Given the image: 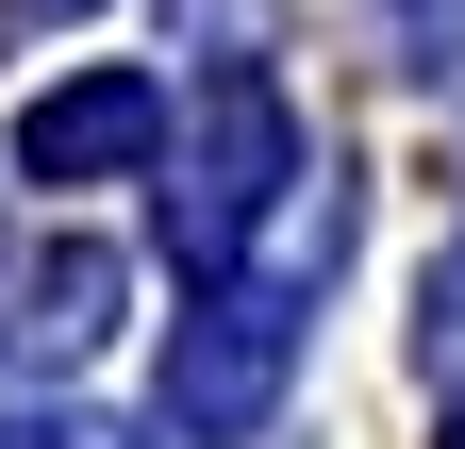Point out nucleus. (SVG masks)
I'll return each mask as SVG.
<instances>
[{
    "instance_id": "obj_1",
    "label": "nucleus",
    "mask_w": 465,
    "mask_h": 449,
    "mask_svg": "<svg viewBox=\"0 0 465 449\" xmlns=\"http://www.w3.org/2000/svg\"><path fill=\"white\" fill-rule=\"evenodd\" d=\"M282 366H300V300H282L266 266H250V284L216 266V300L183 316V350H166V433H183V449H250L282 416Z\"/></svg>"
},
{
    "instance_id": "obj_2",
    "label": "nucleus",
    "mask_w": 465,
    "mask_h": 449,
    "mask_svg": "<svg viewBox=\"0 0 465 449\" xmlns=\"http://www.w3.org/2000/svg\"><path fill=\"white\" fill-rule=\"evenodd\" d=\"M282 166H300V117H282V84H266V67H232V84H216V117H200V150H183V184H166V250H183L200 284L250 250V216L282 200Z\"/></svg>"
},
{
    "instance_id": "obj_3",
    "label": "nucleus",
    "mask_w": 465,
    "mask_h": 449,
    "mask_svg": "<svg viewBox=\"0 0 465 449\" xmlns=\"http://www.w3.org/2000/svg\"><path fill=\"white\" fill-rule=\"evenodd\" d=\"M150 150H166V84H150V67L50 84L34 117H17V166H34V184H134Z\"/></svg>"
},
{
    "instance_id": "obj_4",
    "label": "nucleus",
    "mask_w": 465,
    "mask_h": 449,
    "mask_svg": "<svg viewBox=\"0 0 465 449\" xmlns=\"http://www.w3.org/2000/svg\"><path fill=\"white\" fill-rule=\"evenodd\" d=\"M0 333H17V350L34 366H84L100 350V333H116V250H34V284H17V316H0Z\"/></svg>"
},
{
    "instance_id": "obj_5",
    "label": "nucleus",
    "mask_w": 465,
    "mask_h": 449,
    "mask_svg": "<svg viewBox=\"0 0 465 449\" xmlns=\"http://www.w3.org/2000/svg\"><path fill=\"white\" fill-rule=\"evenodd\" d=\"M382 34H399V67H449V50H465V0H382Z\"/></svg>"
},
{
    "instance_id": "obj_6",
    "label": "nucleus",
    "mask_w": 465,
    "mask_h": 449,
    "mask_svg": "<svg viewBox=\"0 0 465 449\" xmlns=\"http://www.w3.org/2000/svg\"><path fill=\"white\" fill-rule=\"evenodd\" d=\"M0 449H134L116 416H0Z\"/></svg>"
},
{
    "instance_id": "obj_7",
    "label": "nucleus",
    "mask_w": 465,
    "mask_h": 449,
    "mask_svg": "<svg viewBox=\"0 0 465 449\" xmlns=\"http://www.w3.org/2000/svg\"><path fill=\"white\" fill-rule=\"evenodd\" d=\"M166 17H200V34H266V0H166Z\"/></svg>"
},
{
    "instance_id": "obj_8",
    "label": "nucleus",
    "mask_w": 465,
    "mask_h": 449,
    "mask_svg": "<svg viewBox=\"0 0 465 449\" xmlns=\"http://www.w3.org/2000/svg\"><path fill=\"white\" fill-rule=\"evenodd\" d=\"M0 17H100V0H0Z\"/></svg>"
},
{
    "instance_id": "obj_9",
    "label": "nucleus",
    "mask_w": 465,
    "mask_h": 449,
    "mask_svg": "<svg viewBox=\"0 0 465 449\" xmlns=\"http://www.w3.org/2000/svg\"><path fill=\"white\" fill-rule=\"evenodd\" d=\"M449 449H465V383H449Z\"/></svg>"
}]
</instances>
